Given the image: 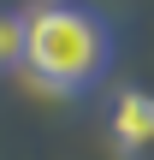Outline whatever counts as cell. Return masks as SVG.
<instances>
[{
    "label": "cell",
    "mask_w": 154,
    "mask_h": 160,
    "mask_svg": "<svg viewBox=\"0 0 154 160\" xmlns=\"http://www.w3.org/2000/svg\"><path fill=\"white\" fill-rule=\"evenodd\" d=\"M113 65V24L83 0H30L24 6V71L47 95H77Z\"/></svg>",
    "instance_id": "obj_1"
},
{
    "label": "cell",
    "mask_w": 154,
    "mask_h": 160,
    "mask_svg": "<svg viewBox=\"0 0 154 160\" xmlns=\"http://www.w3.org/2000/svg\"><path fill=\"white\" fill-rule=\"evenodd\" d=\"M154 142V95L148 89H125L113 101V148L119 154H142Z\"/></svg>",
    "instance_id": "obj_2"
},
{
    "label": "cell",
    "mask_w": 154,
    "mask_h": 160,
    "mask_svg": "<svg viewBox=\"0 0 154 160\" xmlns=\"http://www.w3.org/2000/svg\"><path fill=\"white\" fill-rule=\"evenodd\" d=\"M24 65V12L0 6V77Z\"/></svg>",
    "instance_id": "obj_3"
}]
</instances>
